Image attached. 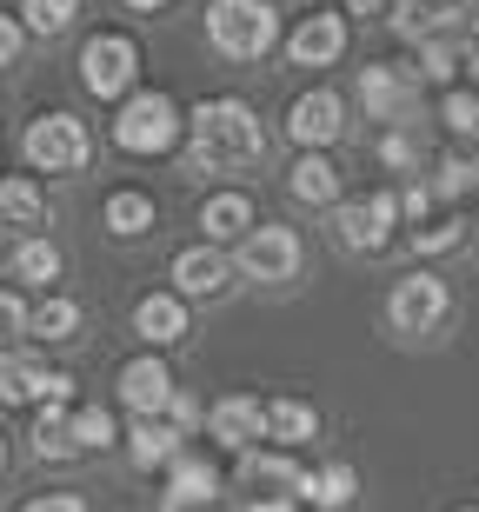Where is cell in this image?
Here are the masks:
<instances>
[{
    "label": "cell",
    "instance_id": "6da1fadb",
    "mask_svg": "<svg viewBox=\"0 0 479 512\" xmlns=\"http://www.w3.org/2000/svg\"><path fill=\"white\" fill-rule=\"evenodd\" d=\"M187 160L200 173H247L267 160V127H260V114H253L247 100H200L187 114Z\"/></svg>",
    "mask_w": 479,
    "mask_h": 512
},
{
    "label": "cell",
    "instance_id": "7a4b0ae2",
    "mask_svg": "<svg viewBox=\"0 0 479 512\" xmlns=\"http://www.w3.org/2000/svg\"><path fill=\"white\" fill-rule=\"evenodd\" d=\"M207 47L220 60H267L280 47L273 0H207Z\"/></svg>",
    "mask_w": 479,
    "mask_h": 512
},
{
    "label": "cell",
    "instance_id": "3957f363",
    "mask_svg": "<svg viewBox=\"0 0 479 512\" xmlns=\"http://www.w3.org/2000/svg\"><path fill=\"white\" fill-rule=\"evenodd\" d=\"M180 133H187V114H180L173 94H160V87H134V94L120 100V114H114V147L140 153V160L173 153V147H180Z\"/></svg>",
    "mask_w": 479,
    "mask_h": 512
},
{
    "label": "cell",
    "instance_id": "277c9868",
    "mask_svg": "<svg viewBox=\"0 0 479 512\" xmlns=\"http://www.w3.org/2000/svg\"><path fill=\"white\" fill-rule=\"evenodd\" d=\"M20 153H27V167L34 173H80L87 167V153H94V133H87V120L74 114H34L27 120V133H20Z\"/></svg>",
    "mask_w": 479,
    "mask_h": 512
},
{
    "label": "cell",
    "instance_id": "5b68a950",
    "mask_svg": "<svg viewBox=\"0 0 479 512\" xmlns=\"http://www.w3.org/2000/svg\"><path fill=\"white\" fill-rule=\"evenodd\" d=\"M453 320V293H446V280H433V273H406L393 293H386V326L393 333H440V326Z\"/></svg>",
    "mask_w": 479,
    "mask_h": 512
},
{
    "label": "cell",
    "instance_id": "8992f818",
    "mask_svg": "<svg viewBox=\"0 0 479 512\" xmlns=\"http://www.w3.org/2000/svg\"><path fill=\"white\" fill-rule=\"evenodd\" d=\"M140 80V47L127 34H94L80 47V87L100 100H127Z\"/></svg>",
    "mask_w": 479,
    "mask_h": 512
},
{
    "label": "cell",
    "instance_id": "52a82bcc",
    "mask_svg": "<svg viewBox=\"0 0 479 512\" xmlns=\"http://www.w3.org/2000/svg\"><path fill=\"white\" fill-rule=\"evenodd\" d=\"M400 220H406V207H400V193H386V187L366 193V200H340L333 207V233H340L346 253H380Z\"/></svg>",
    "mask_w": 479,
    "mask_h": 512
},
{
    "label": "cell",
    "instance_id": "ba28073f",
    "mask_svg": "<svg viewBox=\"0 0 479 512\" xmlns=\"http://www.w3.org/2000/svg\"><path fill=\"white\" fill-rule=\"evenodd\" d=\"M360 107H366V120H380V127H406V120L420 114V74H406L393 60L360 67Z\"/></svg>",
    "mask_w": 479,
    "mask_h": 512
},
{
    "label": "cell",
    "instance_id": "9c48e42d",
    "mask_svg": "<svg viewBox=\"0 0 479 512\" xmlns=\"http://www.w3.org/2000/svg\"><path fill=\"white\" fill-rule=\"evenodd\" d=\"M300 233L293 227H273V220H260V227L233 247V260H240V273L247 280H260V286H280V280H293L300 273Z\"/></svg>",
    "mask_w": 479,
    "mask_h": 512
},
{
    "label": "cell",
    "instance_id": "30bf717a",
    "mask_svg": "<svg viewBox=\"0 0 479 512\" xmlns=\"http://www.w3.org/2000/svg\"><path fill=\"white\" fill-rule=\"evenodd\" d=\"M240 493H253V506H293V499H307V466L293 453H240Z\"/></svg>",
    "mask_w": 479,
    "mask_h": 512
},
{
    "label": "cell",
    "instance_id": "8fae6325",
    "mask_svg": "<svg viewBox=\"0 0 479 512\" xmlns=\"http://www.w3.org/2000/svg\"><path fill=\"white\" fill-rule=\"evenodd\" d=\"M114 386H120V406H127V413H167L173 393H180V386H173V373H167V360H160V346L120 366Z\"/></svg>",
    "mask_w": 479,
    "mask_h": 512
},
{
    "label": "cell",
    "instance_id": "7c38bea8",
    "mask_svg": "<svg viewBox=\"0 0 479 512\" xmlns=\"http://www.w3.org/2000/svg\"><path fill=\"white\" fill-rule=\"evenodd\" d=\"M340 54H346V14H333V7H313V14L287 34L293 67H333Z\"/></svg>",
    "mask_w": 479,
    "mask_h": 512
},
{
    "label": "cell",
    "instance_id": "4fadbf2b",
    "mask_svg": "<svg viewBox=\"0 0 479 512\" xmlns=\"http://www.w3.org/2000/svg\"><path fill=\"white\" fill-rule=\"evenodd\" d=\"M233 266L240 260H227L213 240H200V247H187L180 260H173V293H187V300H220V293L233 286Z\"/></svg>",
    "mask_w": 479,
    "mask_h": 512
},
{
    "label": "cell",
    "instance_id": "5bb4252c",
    "mask_svg": "<svg viewBox=\"0 0 479 512\" xmlns=\"http://www.w3.org/2000/svg\"><path fill=\"white\" fill-rule=\"evenodd\" d=\"M287 133L300 140V147H333L346 133V100L333 94V87H313V94L293 100V114H287Z\"/></svg>",
    "mask_w": 479,
    "mask_h": 512
},
{
    "label": "cell",
    "instance_id": "9a60e30c",
    "mask_svg": "<svg viewBox=\"0 0 479 512\" xmlns=\"http://www.w3.org/2000/svg\"><path fill=\"white\" fill-rule=\"evenodd\" d=\"M207 433L220 439L227 453H247L253 439H273V433H267V406H260L253 393H227V399H213Z\"/></svg>",
    "mask_w": 479,
    "mask_h": 512
},
{
    "label": "cell",
    "instance_id": "2e32d148",
    "mask_svg": "<svg viewBox=\"0 0 479 512\" xmlns=\"http://www.w3.org/2000/svg\"><path fill=\"white\" fill-rule=\"evenodd\" d=\"M180 439H187V433H180L167 413H134V426H127V459H134L140 473H154V466H173V459L187 453Z\"/></svg>",
    "mask_w": 479,
    "mask_h": 512
},
{
    "label": "cell",
    "instance_id": "e0dca14e",
    "mask_svg": "<svg viewBox=\"0 0 479 512\" xmlns=\"http://www.w3.org/2000/svg\"><path fill=\"white\" fill-rule=\"evenodd\" d=\"M27 399H54V373L27 346H0V406H27Z\"/></svg>",
    "mask_w": 479,
    "mask_h": 512
},
{
    "label": "cell",
    "instance_id": "ac0fdd59",
    "mask_svg": "<svg viewBox=\"0 0 479 512\" xmlns=\"http://www.w3.org/2000/svg\"><path fill=\"white\" fill-rule=\"evenodd\" d=\"M213 499H220V466L180 453L167 466V512H213Z\"/></svg>",
    "mask_w": 479,
    "mask_h": 512
},
{
    "label": "cell",
    "instance_id": "d6986e66",
    "mask_svg": "<svg viewBox=\"0 0 479 512\" xmlns=\"http://www.w3.org/2000/svg\"><path fill=\"white\" fill-rule=\"evenodd\" d=\"M200 227H207L213 247H240V240L260 227V213H253V200L240 187H227V193H207V200H200Z\"/></svg>",
    "mask_w": 479,
    "mask_h": 512
},
{
    "label": "cell",
    "instance_id": "ffe728a7",
    "mask_svg": "<svg viewBox=\"0 0 479 512\" xmlns=\"http://www.w3.org/2000/svg\"><path fill=\"white\" fill-rule=\"evenodd\" d=\"M393 34L406 40H446V34H466V14L453 7V0H400L393 7Z\"/></svg>",
    "mask_w": 479,
    "mask_h": 512
},
{
    "label": "cell",
    "instance_id": "44dd1931",
    "mask_svg": "<svg viewBox=\"0 0 479 512\" xmlns=\"http://www.w3.org/2000/svg\"><path fill=\"white\" fill-rule=\"evenodd\" d=\"M134 333L147 346H180L187 340V293H147L134 306Z\"/></svg>",
    "mask_w": 479,
    "mask_h": 512
},
{
    "label": "cell",
    "instance_id": "7402d4cb",
    "mask_svg": "<svg viewBox=\"0 0 479 512\" xmlns=\"http://www.w3.org/2000/svg\"><path fill=\"white\" fill-rule=\"evenodd\" d=\"M287 193L300 200V207H340V167H333L320 147H307L300 160H293V173H287Z\"/></svg>",
    "mask_w": 479,
    "mask_h": 512
},
{
    "label": "cell",
    "instance_id": "603a6c76",
    "mask_svg": "<svg viewBox=\"0 0 479 512\" xmlns=\"http://www.w3.org/2000/svg\"><path fill=\"white\" fill-rule=\"evenodd\" d=\"M74 453H80L74 406H67V399H40V419H34V459H74Z\"/></svg>",
    "mask_w": 479,
    "mask_h": 512
},
{
    "label": "cell",
    "instance_id": "cb8c5ba5",
    "mask_svg": "<svg viewBox=\"0 0 479 512\" xmlns=\"http://www.w3.org/2000/svg\"><path fill=\"white\" fill-rule=\"evenodd\" d=\"M100 227L114 233V240H140V233L154 227V193L114 187V193H107V207H100Z\"/></svg>",
    "mask_w": 479,
    "mask_h": 512
},
{
    "label": "cell",
    "instance_id": "d4e9b609",
    "mask_svg": "<svg viewBox=\"0 0 479 512\" xmlns=\"http://www.w3.org/2000/svg\"><path fill=\"white\" fill-rule=\"evenodd\" d=\"M353 493H360V473H353L346 459H333V466L307 473V506H320V512H340V506H353Z\"/></svg>",
    "mask_w": 479,
    "mask_h": 512
},
{
    "label": "cell",
    "instance_id": "484cf974",
    "mask_svg": "<svg viewBox=\"0 0 479 512\" xmlns=\"http://www.w3.org/2000/svg\"><path fill=\"white\" fill-rule=\"evenodd\" d=\"M267 433L280 439V446H300V439H313L320 433V413H313L307 399H267Z\"/></svg>",
    "mask_w": 479,
    "mask_h": 512
},
{
    "label": "cell",
    "instance_id": "4316f807",
    "mask_svg": "<svg viewBox=\"0 0 479 512\" xmlns=\"http://www.w3.org/2000/svg\"><path fill=\"white\" fill-rule=\"evenodd\" d=\"M0 220H7V227H40V220H47V200H40V187L27 173H7V180H0Z\"/></svg>",
    "mask_w": 479,
    "mask_h": 512
},
{
    "label": "cell",
    "instance_id": "83f0119b",
    "mask_svg": "<svg viewBox=\"0 0 479 512\" xmlns=\"http://www.w3.org/2000/svg\"><path fill=\"white\" fill-rule=\"evenodd\" d=\"M14 280L47 293V286L60 280V247H54V240H40V233H34V240H20V247H14Z\"/></svg>",
    "mask_w": 479,
    "mask_h": 512
},
{
    "label": "cell",
    "instance_id": "f1b7e54d",
    "mask_svg": "<svg viewBox=\"0 0 479 512\" xmlns=\"http://www.w3.org/2000/svg\"><path fill=\"white\" fill-rule=\"evenodd\" d=\"M34 333L40 340H74L80 333V300H67V293H40L34 300Z\"/></svg>",
    "mask_w": 479,
    "mask_h": 512
},
{
    "label": "cell",
    "instance_id": "f546056e",
    "mask_svg": "<svg viewBox=\"0 0 479 512\" xmlns=\"http://www.w3.org/2000/svg\"><path fill=\"white\" fill-rule=\"evenodd\" d=\"M74 14H80V0H20V20H27V34H40V40L67 34Z\"/></svg>",
    "mask_w": 479,
    "mask_h": 512
},
{
    "label": "cell",
    "instance_id": "4dcf8cb0",
    "mask_svg": "<svg viewBox=\"0 0 479 512\" xmlns=\"http://www.w3.org/2000/svg\"><path fill=\"white\" fill-rule=\"evenodd\" d=\"M473 187H479V153H446L440 167H433V193L440 200H460Z\"/></svg>",
    "mask_w": 479,
    "mask_h": 512
},
{
    "label": "cell",
    "instance_id": "1f68e13d",
    "mask_svg": "<svg viewBox=\"0 0 479 512\" xmlns=\"http://www.w3.org/2000/svg\"><path fill=\"white\" fill-rule=\"evenodd\" d=\"M74 433H80V453H107V446L120 439L107 406H74Z\"/></svg>",
    "mask_w": 479,
    "mask_h": 512
},
{
    "label": "cell",
    "instance_id": "d6a6232c",
    "mask_svg": "<svg viewBox=\"0 0 479 512\" xmlns=\"http://www.w3.org/2000/svg\"><path fill=\"white\" fill-rule=\"evenodd\" d=\"M440 120L453 140H479V94H466V87H453V94L440 100Z\"/></svg>",
    "mask_w": 479,
    "mask_h": 512
},
{
    "label": "cell",
    "instance_id": "836d02e7",
    "mask_svg": "<svg viewBox=\"0 0 479 512\" xmlns=\"http://www.w3.org/2000/svg\"><path fill=\"white\" fill-rule=\"evenodd\" d=\"M413 247H420V253L460 247V220H453V213H433V220H420V227H413Z\"/></svg>",
    "mask_w": 479,
    "mask_h": 512
},
{
    "label": "cell",
    "instance_id": "e575fe53",
    "mask_svg": "<svg viewBox=\"0 0 479 512\" xmlns=\"http://www.w3.org/2000/svg\"><path fill=\"white\" fill-rule=\"evenodd\" d=\"M20 333H34V306L20 293H0V346H14Z\"/></svg>",
    "mask_w": 479,
    "mask_h": 512
},
{
    "label": "cell",
    "instance_id": "d590c367",
    "mask_svg": "<svg viewBox=\"0 0 479 512\" xmlns=\"http://www.w3.org/2000/svg\"><path fill=\"white\" fill-rule=\"evenodd\" d=\"M20 47H27V20L0 14V67H20Z\"/></svg>",
    "mask_w": 479,
    "mask_h": 512
},
{
    "label": "cell",
    "instance_id": "8d00e7d4",
    "mask_svg": "<svg viewBox=\"0 0 479 512\" xmlns=\"http://www.w3.org/2000/svg\"><path fill=\"white\" fill-rule=\"evenodd\" d=\"M380 160H386V167H420V147H413V140L393 127V133L380 140Z\"/></svg>",
    "mask_w": 479,
    "mask_h": 512
},
{
    "label": "cell",
    "instance_id": "74e56055",
    "mask_svg": "<svg viewBox=\"0 0 479 512\" xmlns=\"http://www.w3.org/2000/svg\"><path fill=\"white\" fill-rule=\"evenodd\" d=\"M167 419H173V426H180V433H193V426H200V419H207V406H200V399H193V393H173Z\"/></svg>",
    "mask_w": 479,
    "mask_h": 512
},
{
    "label": "cell",
    "instance_id": "f35d334b",
    "mask_svg": "<svg viewBox=\"0 0 479 512\" xmlns=\"http://www.w3.org/2000/svg\"><path fill=\"white\" fill-rule=\"evenodd\" d=\"M20 512H87V499H74V493H40V499H27Z\"/></svg>",
    "mask_w": 479,
    "mask_h": 512
},
{
    "label": "cell",
    "instance_id": "ab89813d",
    "mask_svg": "<svg viewBox=\"0 0 479 512\" xmlns=\"http://www.w3.org/2000/svg\"><path fill=\"white\" fill-rule=\"evenodd\" d=\"M393 7H400V0H346V14H366V20H373V14H393Z\"/></svg>",
    "mask_w": 479,
    "mask_h": 512
},
{
    "label": "cell",
    "instance_id": "60d3db41",
    "mask_svg": "<svg viewBox=\"0 0 479 512\" xmlns=\"http://www.w3.org/2000/svg\"><path fill=\"white\" fill-rule=\"evenodd\" d=\"M127 7H134V14H160V7H167V0H127Z\"/></svg>",
    "mask_w": 479,
    "mask_h": 512
},
{
    "label": "cell",
    "instance_id": "b9f144b4",
    "mask_svg": "<svg viewBox=\"0 0 479 512\" xmlns=\"http://www.w3.org/2000/svg\"><path fill=\"white\" fill-rule=\"evenodd\" d=\"M0 473H7V433H0Z\"/></svg>",
    "mask_w": 479,
    "mask_h": 512
},
{
    "label": "cell",
    "instance_id": "7bdbcfd3",
    "mask_svg": "<svg viewBox=\"0 0 479 512\" xmlns=\"http://www.w3.org/2000/svg\"><path fill=\"white\" fill-rule=\"evenodd\" d=\"M253 512H293V506H253Z\"/></svg>",
    "mask_w": 479,
    "mask_h": 512
},
{
    "label": "cell",
    "instance_id": "ee69618b",
    "mask_svg": "<svg viewBox=\"0 0 479 512\" xmlns=\"http://www.w3.org/2000/svg\"><path fill=\"white\" fill-rule=\"evenodd\" d=\"M0 240H7V220H0Z\"/></svg>",
    "mask_w": 479,
    "mask_h": 512
},
{
    "label": "cell",
    "instance_id": "f6af8a7d",
    "mask_svg": "<svg viewBox=\"0 0 479 512\" xmlns=\"http://www.w3.org/2000/svg\"><path fill=\"white\" fill-rule=\"evenodd\" d=\"M473 240H479V227H473Z\"/></svg>",
    "mask_w": 479,
    "mask_h": 512
},
{
    "label": "cell",
    "instance_id": "bcb514c9",
    "mask_svg": "<svg viewBox=\"0 0 479 512\" xmlns=\"http://www.w3.org/2000/svg\"><path fill=\"white\" fill-rule=\"evenodd\" d=\"M466 512H479V506H466Z\"/></svg>",
    "mask_w": 479,
    "mask_h": 512
}]
</instances>
